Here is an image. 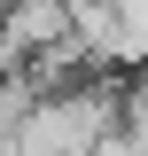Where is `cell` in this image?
Listing matches in <instances>:
<instances>
[{
  "mask_svg": "<svg viewBox=\"0 0 148 156\" xmlns=\"http://www.w3.org/2000/svg\"><path fill=\"white\" fill-rule=\"evenodd\" d=\"M31 101H39V86H31V78H23V70H0V148L16 140V125L31 117Z\"/></svg>",
  "mask_w": 148,
  "mask_h": 156,
  "instance_id": "2",
  "label": "cell"
},
{
  "mask_svg": "<svg viewBox=\"0 0 148 156\" xmlns=\"http://www.w3.org/2000/svg\"><path fill=\"white\" fill-rule=\"evenodd\" d=\"M117 133V78H70L39 94L31 117L16 125V156H93V140Z\"/></svg>",
  "mask_w": 148,
  "mask_h": 156,
  "instance_id": "1",
  "label": "cell"
}]
</instances>
